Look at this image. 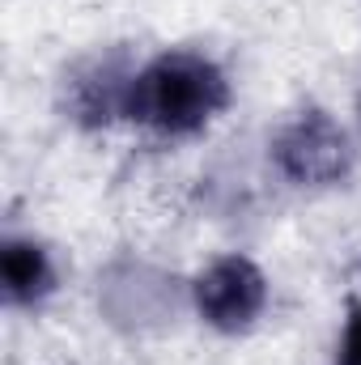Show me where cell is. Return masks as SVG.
Here are the masks:
<instances>
[{
    "instance_id": "3",
    "label": "cell",
    "mask_w": 361,
    "mask_h": 365,
    "mask_svg": "<svg viewBox=\"0 0 361 365\" xmlns=\"http://www.w3.org/2000/svg\"><path fill=\"white\" fill-rule=\"evenodd\" d=\"M264 302H268V280L243 255L217 259L195 280V306L204 323L217 331H247L264 314Z\"/></svg>"
},
{
    "instance_id": "4",
    "label": "cell",
    "mask_w": 361,
    "mask_h": 365,
    "mask_svg": "<svg viewBox=\"0 0 361 365\" xmlns=\"http://www.w3.org/2000/svg\"><path fill=\"white\" fill-rule=\"evenodd\" d=\"M0 280H4V297L13 306H34L39 297L51 293V259L39 242H26V238H9L4 251H0Z\"/></svg>"
},
{
    "instance_id": "6",
    "label": "cell",
    "mask_w": 361,
    "mask_h": 365,
    "mask_svg": "<svg viewBox=\"0 0 361 365\" xmlns=\"http://www.w3.org/2000/svg\"><path fill=\"white\" fill-rule=\"evenodd\" d=\"M340 365H361V306L349 314L345 344H340Z\"/></svg>"
},
{
    "instance_id": "5",
    "label": "cell",
    "mask_w": 361,
    "mask_h": 365,
    "mask_svg": "<svg viewBox=\"0 0 361 365\" xmlns=\"http://www.w3.org/2000/svg\"><path fill=\"white\" fill-rule=\"evenodd\" d=\"M128 86L132 77H119L115 64H93L86 68L77 81H73V110L77 119L86 123H106L111 115H123V102H128Z\"/></svg>"
},
{
    "instance_id": "2",
    "label": "cell",
    "mask_w": 361,
    "mask_h": 365,
    "mask_svg": "<svg viewBox=\"0 0 361 365\" xmlns=\"http://www.w3.org/2000/svg\"><path fill=\"white\" fill-rule=\"evenodd\" d=\"M272 162L298 187H327V182H340L349 175L353 149H349L345 128L327 110H302L272 140Z\"/></svg>"
},
{
    "instance_id": "1",
    "label": "cell",
    "mask_w": 361,
    "mask_h": 365,
    "mask_svg": "<svg viewBox=\"0 0 361 365\" xmlns=\"http://www.w3.org/2000/svg\"><path fill=\"white\" fill-rule=\"evenodd\" d=\"M225 102H230V86L213 60L195 51H166L132 77L123 115L153 132L187 136L200 132Z\"/></svg>"
}]
</instances>
